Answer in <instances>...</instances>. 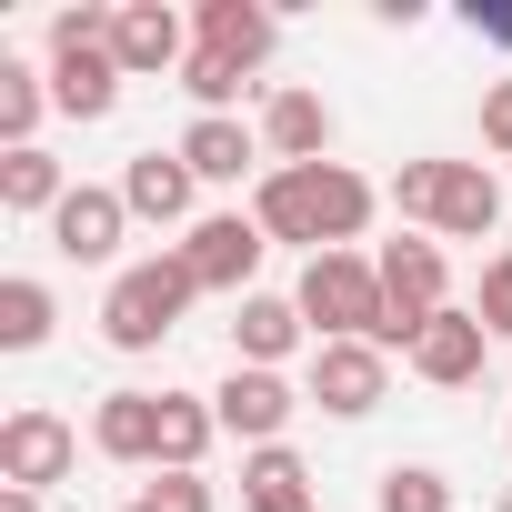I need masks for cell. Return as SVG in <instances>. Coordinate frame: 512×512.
Instances as JSON below:
<instances>
[{"instance_id": "cell-1", "label": "cell", "mask_w": 512, "mask_h": 512, "mask_svg": "<svg viewBox=\"0 0 512 512\" xmlns=\"http://www.w3.org/2000/svg\"><path fill=\"white\" fill-rule=\"evenodd\" d=\"M372 211H382V191L352 171V161H312V171H262L251 181V221L272 231V251L292 241V251H352L362 231H372Z\"/></svg>"}, {"instance_id": "cell-2", "label": "cell", "mask_w": 512, "mask_h": 512, "mask_svg": "<svg viewBox=\"0 0 512 512\" xmlns=\"http://www.w3.org/2000/svg\"><path fill=\"white\" fill-rule=\"evenodd\" d=\"M412 231H432V241H492L502 231V181H492V161H402L392 171V191H382Z\"/></svg>"}, {"instance_id": "cell-3", "label": "cell", "mask_w": 512, "mask_h": 512, "mask_svg": "<svg viewBox=\"0 0 512 512\" xmlns=\"http://www.w3.org/2000/svg\"><path fill=\"white\" fill-rule=\"evenodd\" d=\"M191 302H201V282H191L181 251L121 262V272H111V292H101V342H111V352H161V342L181 332V312H191Z\"/></svg>"}, {"instance_id": "cell-4", "label": "cell", "mask_w": 512, "mask_h": 512, "mask_svg": "<svg viewBox=\"0 0 512 512\" xmlns=\"http://www.w3.org/2000/svg\"><path fill=\"white\" fill-rule=\"evenodd\" d=\"M111 21H121V11H101V0H81V11L51 21V61H41V71H51V111H61V121H111V111H121V81H131V71L111 61Z\"/></svg>"}, {"instance_id": "cell-5", "label": "cell", "mask_w": 512, "mask_h": 512, "mask_svg": "<svg viewBox=\"0 0 512 512\" xmlns=\"http://www.w3.org/2000/svg\"><path fill=\"white\" fill-rule=\"evenodd\" d=\"M312 342H382L392 332V302H382V262L372 251H322V262H302L292 282Z\"/></svg>"}, {"instance_id": "cell-6", "label": "cell", "mask_w": 512, "mask_h": 512, "mask_svg": "<svg viewBox=\"0 0 512 512\" xmlns=\"http://www.w3.org/2000/svg\"><path fill=\"white\" fill-rule=\"evenodd\" d=\"M382 262V302H392V332H382V352H412L442 312H452V262H442V241L432 231H402V241H382L372 251Z\"/></svg>"}, {"instance_id": "cell-7", "label": "cell", "mask_w": 512, "mask_h": 512, "mask_svg": "<svg viewBox=\"0 0 512 512\" xmlns=\"http://www.w3.org/2000/svg\"><path fill=\"white\" fill-rule=\"evenodd\" d=\"M171 251L191 262V282H201V292L251 302V292H262V262H272V231L251 221V211H201V221H191Z\"/></svg>"}, {"instance_id": "cell-8", "label": "cell", "mask_w": 512, "mask_h": 512, "mask_svg": "<svg viewBox=\"0 0 512 512\" xmlns=\"http://www.w3.org/2000/svg\"><path fill=\"white\" fill-rule=\"evenodd\" d=\"M71 462H81V432L51 402H31V412L0 422V492H61Z\"/></svg>"}, {"instance_id": "cell-9", "label": "cell", "mask_w": 512, "mask_h": 512, "mask_svg": "<svg viewBox=\"0 0 512 512\" xmlns=\"http://www.w3.org/2000/svg\"><path fill=\"white\" fill-rule=\"evenodd\" d=\"M251 131H262V161H272V171H312V161H332V141H342L332 101H322V91H302V81L262 91V111H251Z\"/></svg>"}, {"instance_id": "cell-10", "label": "cell", "mask_w": 512, "mask_h": 512, "mask_svg": "<svg viewBox=\"0 0 512 512\" xmlns=\"http://www.w3.org/2000/svg\"><path fill=\"white\" fill-rule=\"evenodd\" d=\"M382 392H392V352H382V342H322L312 372H302V402H322L332 422L382 412Z\"/></svg>"}, {"instance_id": "cell-11", "label": "cell", "mask_w": 512, "mask_h": 512, "mask_svg": "<svg viewBox=\"0 0 512 512\" xmlns=\"http://www.w3.org/2000/svg\"><path fill=\"white\" fill-rule=\"evenodd\" d=\"M211 412H221V432H231L241 452H272V442L292 432V412H302V392H292L282 372H241V362H231V382L211 392Z\"/></svg>"}, {"instance_id": "cell-12", "label": "cell", "mask_w": 512, "mask_h": 512, "mask_svg": "<svg viewBox=\"0 0 512 512\" xmlns=\"http://www.w3.org/2000/svg\"><path fill=\"white\" fill-rule=\"evenodd\" d=\"M121 231H131V201H121V181H111V191H101V181H71V201L51 211V241H61V262H81V272L121 262Z\"/></svg>"}, {"instance_id": "cell-13", "label": "cell", "mask_w": 512, "mask_h": 512, "mask_svg": "<svg viewBox=\"0 0 512 512\" xmlns=\"http://www.w3.org/2000/svg\"><path fill=\"white\" fill-rule=\"evenodd\" d=\"M111 61H121L131 81H181V61H191L181 11H171V0H121V21H111Z\"/></svg>"}, {"instance_id": "cell-14", "label": "cell", "mask_w": 512, "mask_h": 512, "mask_svg": "<svg viewBox=\"0 0 512 512\" xmlns=\"http://www.w3.org/2000/svg\"><path fill=\"white\" fill-rule=\"evenodd\" d=\"M191 51H211V61L262 81V61L282 51V21L262 11V0H201V11H191Z\"/></svg>"}, {"instance_id": "cell-15", "label": "cell", "mask_w": 512, "mask_h": 512, "mask_svg": "<svg viewBox=\"0 0 512 512\" xmlns=\"http://www.w3.org/2000/svg\"><path fill=\"white\" fill-rule=\"evenodd\" d=\"M402 362H412L432 392H472V382H482V362H492V332H482V312H472V302H452V312H442Z\"/></svg>"}, {"instance_id": "cell-16", "label": "cell", "mask_w": 512, "mask_h": 512, "mask_svg": "<svg viewBox=\"0 0 512 512\" xmlns=\"http://www.w3.org/2000/svg\"><path fill=\"white\" fill-rule=\"evenodd\" d=\"M302 302L292 292H251V302H231V362L241 372H282L292 352H302Z\"/></svg>"}, {"instance_id": "cell-17", "label": "cell", "mask_w": 512, "mask_h": 512, "mask_svg": "<svg viewBox=\"0 0 512 512\" xmlns=\"http://www.w3.org/2000/svg\"><path fill=\"white\" fill-rule=\"evenodd\" d=\"M91 452L121 462V472H161V392H101Z\"/></svg>"}, {"instance_id": "cell-18", "label": "cell", "mask_w": 512, "mask_h": 512, "mask_svg": "<svg viewBox=\"0 0 512 512\" xmlns=\"http://www.w3.org/2000/svg\"><path fill=\"white\" fill-rule=\"evenodd\" d=\"M191 191H201V181H191V161H181V151H131V171H121L131 221H161V231H171V221L191 231Z\"/></svg>"}, {"instance_id": "cell-19", "label": "cell", "mask_w": 512, "mask_h": 512, "mask_svg": "<svg viewBox=\"0 0 512 512\" xmlns=\"http://www.w3.org/2000/svg\"><path fill=\"white\" fill-rule=\"evenodd\" d=\"M171 151L191 161V181H241V171H272V161H262V131H251V121H201V111H191V131H181Z\"/></svg>"}, {"instance_id": "cell-20", "label": "cell", "mask_w": 512, "mask_h": 512, "mask_svg": "<svg viewBox=\"0 0 512 512\" xmlns=\"http://www.w3.org/2000/svg\"><path fill=\"white\" fill-rule=\"evenodd\" d=\"M71 201V171L31 141V151H0V211H11V221H51Z\"/></svg>"}, {"instance_id": "cell-21", "label": "cell", "mask_w": 512, "mask_h": 512, "mask_svg": "<svg viewBox=\"0 0 512 512\" xmlns=\"http://www.w3.org/2000/svg\"><path fill=\"white\" fill-rule=\"evenodd\" d=\"M241 502H251V512H322V502H312V472H302L292 442L241 452Z\"/></svg>"}, {"instance_id": "cell-22", "label": "cell", "mask_w": 512, "mask_h": 512, "mask_svg": "<svg viewBox=\"0 0 512 512\" xmlns=\"http://www.w3.org/2000/svg\"><path fill=\"white\" fill-rule=\"evenodd\" d=\"M221 442L211 392H161V472H201V452Z\"/></svg>"}, {"instance_id": "cell-23", "label": "cell", "mask_w": 512, "mask_h": 512, "mask_svg": "<svg viewBox=\"0 0 512 512\" xmlns=\"http://www.w3.org/2000/svg\"><path fill=\"white\" fill-rule=\"evenodd\" d=\"M41 111H51V71H41V61H11V51H0V141H11V151H31Z\"/></svg>"}, {"instance_id": "cell-24", "label": "cell", "mask_w": 512, "mask_h": 512, "mask_svg": "<svg viewBox=\"0 0 512 512\" xmlns=\"http://www.w3.org/2000/svg\"><path fill=\"white\" fill-rule=\"evenodd\" d=\"M51 322H61L51 282H31V272L0 282V352H41V342H51Z\"/></svg>"}, {"instance_id": "cell-25", "label": "cell", "mask_w": 512, "mask_h": 512, "mask_svg": "<svg viewBox=\"0 0 512 512\" xmlns=\"http://www.w3.org/2000/svg\"><path fill=\"white\" fill-rule=\"evenodd\" d=\"M382 512H452V482L432 462H392L382 472Z\"/></svg>"}, {"instance_id": "cell-26", "label": "cell", "mask_w": 512, "mask_h": 512, "mask_svg": "<svg viewBox=\"0 0 512 512\" xmlns=\"http://www.w3.org/2000/svg\"><path fill=\"white\" fill-rule=\"evenodd\" d=\"M472 312H482V332H492V342H512V251H492V262H482Z\"/></svg>"}, {"instance_id": "cell-27", "label": "cell", "mask_w": 512, "mask_h": 512, "mask_svg": "<svg viewBox=\"0 0 512 512\" xmlns=\"http://www.w3.org/2000/svg\"><path fill=\"white\" fill-rule=\"evenodd\" d=\"M141 512H211V482H201V472H151Z\"/></svg>"}, {"instance_id": "cell-28", "label": "cell", "mask_w": 512, "mask_h": 512, "mask_svg": "<svg viewBox=\"0 0 512 512\" xmlns=\"http://www.w3.org/2000/svg\"><path fill=\"white\" fill-rule=\"evenodd\" d=\"M482 151H502V161H512V81H492V91H482Z\"/></svg>"}, {"instance_id": "cell-29", "label": "cell", "mask_w": 512, "mask_h": 512, "mask_svg": "<svg viewBox=\"0 0 512 512\" xmlns=\"http://www.w3.org/2000/svg\"><path fill=\"white\" fill-rule=\"evenodd\" d=\"M462 31H472V41H492V51H512V0H472Z\"/></svg>"}, {"instance_id": "cell-30", "label": "cell", "mask_w": 512, "mask_h": 512, "mask_svg": "<svg viewBox=\"0 0 512 512\" xmlns=\"http://www.w3.org/2000/svg\"><path fill=\"white\" fill-rule=\"evenodd\" d=\"M41 502H51V492H0V512H41Z\"/></svg>"}, {"instance_id": "cell-31", "label": "cell", "mask_w": 512, "mask_h": 512, "mask_svg": "<svg viewBox=\"0 0 512 512\" xmlns=\"http://www.w3.org/2000/svg\"><path fill=\"white\" fill-rule=\"evenodd\" d=\"M492 512H512V492H502V502H492Z\"/></svg>"}, {"instance_id": "cell-32", "label": "cell", "mask_w": 512, "mask_h": 512, "mask_svg": "<svg viewBox=\"0 0 512 512\" xmlns=\"http://www.w3.org/2000/svg\"><path fill=\"white\" fill-rule=\"evenodd\" d=\"M121 512H141V502H121Z\"/></svg>"}]
</instances>
